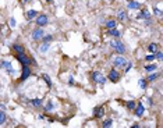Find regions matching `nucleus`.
I'll list each match as a JSON object with an SVG mask.
<instances>
[{
    "label": "nucleus",
    "mask_w": 163,
    "mask_h": 128,
    "mask_svg": "<svg viewBox=\"0 0 163 128\" xmlns=\"http://www.w3.org/2000/svg\"><path fill=\"white\" fill-rule=\"evenodd\" d=\"M110 46L117 52V54H124L126 52H127V49H126V46H124V43L121 42V41H112L110 42Z\"/></svg>",
    "instance_id": "nucleus-1"
},
{
    "label": "nucleus",
    "mask_w": 163,
    "mask_h": 128,
    "mask_svg": "<svg viewBox=\"0 0 163 128\" xmlns=\"http://www.w3.org/2000/svg\"><path fill=\"white\" fill-rule=\"evenodd\" d=\"M127 64H128V61H127V59H126L123 54H119V56H116V57L113 59V65H114L116 68H124Z\"/></svg>",
    "instance_id": "nucleus-2"
},
{
    "label": "nucleus",
    "mask_w": 163,
    "mask_h": 128,
    "mask_svg": "<svg viewBox=\"0 0 163 128\" xmlns=\"http://www.w3.org/2000/svg\"><path fill=\"white\" fill-rule=\"evenodd\" d=\"M15 59L21 63V65H31L32 63H35V61H33V59L28 57L25 53H17V54H15Z\"/></svg>",
    "instance_id": "nucleus-3"
},
{
    "label": "nucleus",
    "mask_w": 163,
    "mask_h": 128,
    "mask_svg": "<svg viewBox=\"0 0 163 128\" xmlns=\"http://www.w3.org/2000/svg\"><path fill=\"white\" fill-rule=\"evenodd\" d=\"M45 36V32L43 29L41 28V27H38V28H35L32 32H31V38H32V41L35 42H38V41H42Z\"/></svg>",
    "instance_id": "nucleus-4"
},
{
    "label": "nucleus",
    "mask_w": 163,
    "mask_h": 128,
    "mask_svg": "<svg viewBox=\"0 0 163 128\" xmlns=\"http://www.w3.org/2000/svg\"><path fill=\"white\" fill-rule=\"evenodd\" d=\"M120 73L116 70V68H112L110 71H109V75H108V78H109V81L110 82H113V84H116V82H119V79H120Z\"/></svg>",
    "instance_id": "nucleus-5"
},
{
    "label": "nucleus",
    "mask_w": 163,
    "mask_h": 128,
    "mask_svg": "<svg viewBox=\"0 0 163 128\" xmlns=\"http://www.w3.org/2000/svg\"><path fill=\"white\" fill-rule=\"evenodd\" d=\"M92 81L96 84H106V78L100 74V71H94L92 73Z\"/></svg>",
    "instance_id": "nucleus-6"
},
{
    "label": "nucleus",
    "mask_w": 163,
    "mask_h": 128,
    "mask_svg": "<svg viewBox=\"0 0 163 128\" xmlns=\"http://www.w3.org/2000/svg\"><path fill=\"white\" fill-rule=\"evenodd\" d=\"M35 21H36V25H38V27H46L47 22H49V18H47L46 14H41V15L36 17Z\"/></svg>",
    "instance_id": "nucleus-7"
},
{
    "label": "nucleus",
    "mask_w": 163,
    "mask_h": 128,
    "mask_svg": "<svg viewBox=\"0 0 163 128\" xmlns=\"http://www.w3.org/2000/svg\"><path fill=\"white\" fill-rule=\"evenodd\" d=\"M29 75H31V68H29V65H22V73H21V77H20V81H25Z\"/></svg>",
    "instance_id": "nucleus-8"
},
{
    "label": "nucleus",
    "mask_w": 163,
    "mask_h": 128,
    "mask_svg": "<svg viewBox=\"0 0 163 128\" xmlns=\"http://www.w3.org/2000/svg\"><path fill=\"white\" fill-rule=\"evenodd\" d=\"M105 116V109H103V106H98L94 109V117L95 118H102Z\"/></svg>",
    "instance_id": "nucleus-9"
},
{
    "label": "nucleus",
    "mask_w": 163,
    "mask_h": 128,
    "mask_svg": "<svg viewBox=\"0 0 163 128\" xmlns=\"http://www.w3.org/2000/svg\"><path fill=\"white\" fill-rule=\"evenodd\" d=\"M134 113H135V116H137V117H142V114L145 113V107H144V103H137V107H135Z\"/></svg>",
    "instance_id": "nucleus-10"
},
{
    "label": "nucleus",
    "mask_w": 163,
    "mask_h": 128,
    "mask_svg": "<svg viewBox=\"0 0 163 128\" xmlns=\"http://www.w3.org/2000/svg\"><path fill=\"white\" fill-rule=\"evenodd\" d=\"M36 17H38V11L36 10H28L27 13H25V18H27L28 21L36 20Z\"/></svg>",
    "instance_id": "nucleus-11"
},
{
    "label": "nucleus",
    "mask_w": 163,
    "mask_h": 128,
    "mask_svg": "<svg viewBox=\"0 0 163 128\" xmlns=\"http://www.w3.org/2000/svg\"><path fill=\"white\" fill-rule=\"evenodd\" d=\"M1 67H3V68H6L9 74H13V73H14L13 65H11V63H10V61H7V60H3V61H1Z\"/></svg>",
    "instance_id": "nucleus-12"
},
{
    "label": "nucleus",
    "mask_w": 163,
    "mask_h": 128,
    "mask_svg": "<svg viewBox=\"0 0 163 128\" xmlns=\"http://www.w3.org/2000/svg\"><path fill=\"white\" fill-rule=\"evenodd\" d=\"M127 7H128L130 10H138V9H141V4H140L138 1H135V0H130L128 4H127Z\"/></svg>",
    "instance_id": "nucleus-13"
},
{
    "label": "nucleus",
    "mask_w": 163,
    "mask_h": 128,
    "mask_svg": "<svg viewBox=\"0 0 163 128\" xmlns=\"http://www.w3.org/2000/svg\"><path fill=\"white\" fill-rule=\"evenodd\" d=\"M127 18H128V17H127V13H126L124 10L117 11V20H119V21L124 22V21H127Z\"/></svg>",
    "instance_id": "nucleus-14"
},
{
    "label": "nucleus",
    "mask_w": 163,
    "mask_h": 128,
    "mask_svg": "<svg viewBox=\"0 0 163 128\" xmlns=\"http://www.w3.org/2000/svg\"><path fill=\"white\" fill-rule=\"evenodd\" d=\"M138 18H140V20H146V21H149V20H151V14H149L148 10H142L141 13H140V15H138Z\"/></svg>",
    "instance_id": "nucleus-15"
},
{
    "label": "nucleus",
    "mask_w": 163,
    "mask_h": 128,
    "mask_svg": "<svg viewBox=\"0 0 163 128\" xmlns=\"http://www.w3.org/2000/svg\"><path fill=\"white\" fill-rule=\"evenodd\" d=\"M29 105L33 107H41L43 105V100H42V99H31V100H29Z\"/></svg>",
    "instance_id": "nucleus-16"
},
{
    "label": "nucleus",
    "mask_w": 163,
    "mask_h": 128,
    "mask_svg": "<svg viewBox=\"0 0 163 128\" xmlns=\"http://www.w3.org/2000/svg\"><path fill=\"white\" fill-rule=\"evenodd\" d=\"M158 50H159V45H158V43H151V45L148 46V52H149V53L155 54Z\"/></svg>",
    "instance_id": "nucleus-17"
},
{
    "label": "nucleus",
    "mask_w": 163,
    "mask_h": 128,
    "mask_svg": "<svg viewBox=\"0 0 163 128\" xmlns=\"http://www.w3.org/2000/svg\"><path fill=\"white\" fill-rule=\"evenodd\" d=\"M105 25H106V28H108V29H113V28H116V27H117V22H116V20H108Z\"/></svg>",
    "instance_id": "nucleus-18"
},
{
    "label": "nucleus",
    "mask_w": 163,
    "mask_h": 128,
    "mask_svg": "<svg viewBox=\"0 0 163 128\" xmlns=\"http://www.w3.org/2000/svg\"><path fill=\"white\" fill-rule=\"evenodd\" d=\"M13 50H14L15 53H25V49H24L22 45H14V46H13Z\"/></svg>",
    "instance_id": "nucleus-19"
},
{
    "label": "nucleus",
    "mask_w": 163,
    "mask_h": 128,
    "mask_svg": "<svg viewBox=\"0 0 163 128\" xmlns=\"http://www.w3.org/2000/svg\"><path fill=\"white\" fill-rule=\"evenodd\" d=\"M156 68H158L156 64H146L145 65V71L146 73H153V71H156Z\"/></svg>",
    "instance_id": "nucleus-20"
},
{
    "label": "nucleus",
    "mask_w": 163,
    "mask_h": 128,
    "mask_svg": "<svg viewBox=\"0 0 163 128\" xmlns=\"http://www.w3.org/2000/svg\"><path fill=\"white\" fill-rule=\"evenodd\" d=\"M49 50V43H46V42H43L41 46H39V53L41 54H43V53H46Z\"/></svg>",
    "instance_id": "nucleus-21"
},
{
    "label": "nucleus",
    "mask_w": 163,
    "mask_h": 128,
    "mask_svg": "<svg viewBox=\"0 0 163 128\" xmlns=\"http://www.w3.org/2000/svg\"><path fill=\"white\" fill-rule=\"evenodd\" d=\"M159 73H149V75H148V78H146V79H148V81H149V82H152V81H155V79H158V78H159Z\"/></svg>",
    "instance_id": "nucleus-22"
},
{
    "label": "nucleus",
    "mask_w": 163,
    "mask_h": 128,
    "mask_svg": "<svg viewBox=\"0 0 163 128\" xmlns=\"http://www.w3.org/2000/svg\"><path fill=\"white\" fill-rule=\"evenodd\" d=\"M112 124H113V120H112V118H106V120H103L102 127H103V128H109V127H112Z\"/></svg>",
    "instance_id": "nucleus-23"
},
{
    "label": "nucleus",
    "mask_w": 163,
    "mask_h": 128,
    "mask_svg": "<svg viewBox=\"0 0 163 128\" xmlns=\"http://www.w3.org/2000/svg\"><path fill=\"white\" fill-rule=\"evenodd\" d=\"M109 31V35L110 36H113V38H119L120 36V32L116 29V28H113V29H108Z\"/></svg>",
    "instance_id": "nucleus-24"
},
{
    "label": "nucleus",
    "mask_w": 163,
    "mask_h": 128,
    "mask_svg": "<svg viewBox=\"0 0 163 128\" xmlns=\"http://www.w3.org/2000/svg\"><path fill=\"white\" fill-rule=\"evenodd\" d=\"M126 106H127V109H128V110H135V107H137V103H135L134 100H128Z\"/></svg>",
    "instance_id": "nucleus-25"
},
{
    "label": "nucleus",
    "mask_w": 163,
    "mask_h": 128,
    "mask_svg": "<svg viewBox=\"0 0 163 128\" xmlns=\"http://www.w3.org/2000/svg\"><path fill=\"white\" fill-rule=\"evenodd\" d=\"M138 85H140V88H141V89H145V88H146V85H148V79H144V78H141V79L138 81Z\"/></svg>",
    "instance_id": "nucleus-26"
},
{
    "label": "nucleus",
    "mask_w": 163,
    "mask_h": 128,
    "mask_svg": "<svg viewBox=\"0 0 163 128\" xmlns=\"http://www.w3.org/2000/svg\"><path fill=\"white\" fill-rule=\"evenodd\" d=\"M42 78H43V79H45V82H46V85L49 86V88H52V79L49 78V75L43 74V75H42Z\"/></svg>",
    "instance_id": "nucleus-27"
},
{
    "label": "nucleus",
    "mask_w": 163,
    "mask_h": 128,
    "mask_svg": "<svg viewBox=\"0 0 163 128\" xmlns=\"http://www.w3.org/2000/svg\"><path fill=\"white\" fill-rule=\"evenodd\" d=\"M6 123V113L4 110H0V125H3Z\"/></svg>",
    "instance_id": "nucleus-28"
},
{
    "label": "nucleus",
    "mask_w": 163,
    "mask_h": 128,
    "mask_svg": "<svg viewBox=\"0 0 163 128\" xmlns=\"http://www.w3.org/2000/svg\"><path fill=\"white\" fill-rule=\"evenodd\" d=\"M53 109H54L53 102H47V103H46V106H45V111H52Z\"/></svg>",
    "instance_id": "nucleus-29"
},
{
    "label": "nucleus",
    "mask_w": 163,
    "mask_h": 128,
    "mask_svg": "<svg viewBox=\"0 0 163 128\" xmlns=\"http://www.w3.org/2000/svg\"><path fill=\"white\" fill-rule=\"evenodd\" d=\"M155 59H156V60H159V61H163V52L158 50V52L155 53Z\"/></svg>",
    "instance_id": "nucleus-30"
},
{
    "label": "nucleus",
    "mask_w": 163,
    "mask_h": 128,
    "mask_svg": "<svg viewBox=\"0 0 163 128\" xmlns=\"http://www.w3.org/2000/svg\"><path fill=\"white\" fill-rule=\"evenodd\" d=\"M42 41H43V42H46V43H49V42H52V41H53V36H52V35H45Z\"/></svg>",
    "instance_id": "nucleus-31"
},
{
    "label": "nucleus",
    "mask_w": 163,
    "mask_h": 128,
    "mask_svg": "<svg viewBox=\"0 0 163 128\" xmlns=\"http://www.w3.org/2000/svg\"><path fill=\"white\" fill-rule=\"evenodd\" d=\"M153 13H155L158 17H163V11H160L159 9H156V7H153Z\"/></svg>",
    "instance_id": "nucleus-32"
},
{
    "label": "nucleus",
    "mask_w": 163,
    "mask_h": 128,
    "mask_svg": "<svg viewBox=\"0 0 163 128\" xmlns=\"http://www.w3.org/2000/svg\"><path fill=\"white\" fill-rule=\"evenodd\" d=\"M145 60H146V61H152V60H156V59H155V54H148V56H146V57H145Z\"/></svg>",
    "instance_id": "nucleus-33"
},
{
    "label": "nucleus",
    "mask_w": 163,
    "mask_h": 128,
    "mask_svg": "<svg viewBox=\"0 0 163 128\" xmlns=\"http://www.w3.org/2000/svg\"><path fill=\"white\" fill-rule=\"evenodd\" d=\"M131 67H132V63H131V61H128V64L126 65V71H124V73H128V71L131 70Z\"/></svg>",
    "instance_id": "nucleus-34"
},
{
    "label": "nucleus",
    "mask_w": 163,
    "mask_h": 128,
    "mask_svg": "<svg viewBox=\"0 0 163 128\" xmlns=\"http://www.w3.org/2000/svg\"><path fill=\"white\" fill-rule=\"evenodd\" d=\"M10 25H11V27H14V25H15V20H14V18H11V20H10Z\"/></svg>",
    "instance_id": "nucleus-35"
},
{
    "label": "nucleus",
    "mask_w": 163,
    "mask_h": 128,
    "mask_svg": "<svg viewBox=\"0 0 163 128\" xmlns=\"http://www.w3.org/2000/svg\"><path fill=\"white\" fill-rule=\"evenodd\" d=\"M68 84H70V85H73V84H74V78H73V77L68 79Z\"/></svg>",
    "instance_id": "nucleus-36"
},
{
    "label": "nucleus",
    "mask_w": 163,
    "mask_h": 128,
    "mask_svg": "<svg viewBox=\"0 0 163 128\" xmlns=\"http://www.w3.org/2000/svg\"><path fill=\"white\" fill-rule=\"evenodd\" d=\"M22 3H28V1H29V0H21Z\"/></svg>",
    "instance_id": "nucleus-37"
},
{
    "label": "nucleus",
    "mask_w": 163,
    "mask_h": 128,
    "mask_svg": "<svg viewBox=\"0 0 163 128\" xmlns=\"http://www.w3.org/2000/svg\"><path fill=\"white\" fill-rule=\"evenodd\" d=\"M46 1H52V0H46Z\"/></svg>",
    "instance_id": "nucleus-38"
}]
</instances>
